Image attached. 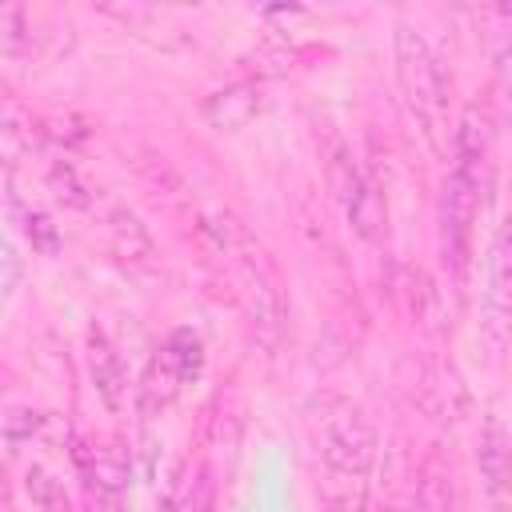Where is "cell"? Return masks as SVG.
Listing matches in <instances>:
<instances>
[{
    "label": "cell",
    "instance_id": "6da1fadb",
    "mask_svg": "<svg viewBox=\"0 0 512 512\" xmlns=\"http://www.w3.org/2000/svg\"><path fill=\"white\" fill-rule=\"evenodd\" d=\"M396 80L404 92V104L420 128V136L428 140V148L436 156L452 152V120H448V80L440 72L436 52L428 48V40L412 28L400 24L396 28Z\"/></svg>",
    "mask_w": 512,
    "mask_h": 512
},
{
    "label": "cell",
    "instance_id": "7a4b0ae2",
    "mask_svg": "<svg viewBox=\"0 0 512 512\" xmlns=\"http://www.w3.org/2000/svg\"><path fill=\"white\" fill-rule=\"evenodd\" d=\"M304 424H308L316 456L336 476L360 480L372 472V464L380 456V440H376V428L368 424V416L352 400H344L336 392H316L304 404Z\"/></svg>",
    "mask_w": 512,
    "mask_h": 512
},
{
    "label": "cell",
    "instance_id": "3957f363",
    "mask_svg": "<svg viewBox=\"0 0 512 512\" xmlns=\"http://www.w3.org/2000/svg\"><path fill=\"white\" fill-rule=\"evenodd\" d=\"M484 188H488V160L452 156V172H448L444 192H440V256L456 280L468 276L472 224H476Z\"/></svg>",
    "mask_w": 512,
    "mask_h": 512
},
{
    "label": "cell",
    "instance_id": "277c9868",
    "mask_svg": "<svg viewBox=\"0 0 512 512\" xmlns=\"http://www.w3.org/2000/svg\"><path fill=\"white\" fill-rule=\"evenodd\" d=\"M236 276H240V304H244V316H248V328L252 336L272 352L280 348L284 332H288V300H284V284H280V272L276 264L268 260V252L248 240L236 256Z\"/></svg>",
    "mask_w": 512,
    "mask_h": 512
},
{
    "label": "cell",
    "instance_id": "5b68a950",
    "mask_svg": "<svg viewBox=\"0 0 512 512\" xmlns=\"http://www.w3.org/2000/svg\"><path fill=\"white\" fill-rule=\"evenodd\" d=\"M328 180L332 192L352 224V232L368 244H380L388 236V200L380 192V184L368 176V168L356 160L352 148H336L328 160Z\"/></svg>",
    "mask_w": 512,
    "mask_h": 512
},
{
    "label": "cell",
    "instance_id": "8992f818",
    "mask_svg": "<svg viewBox=\"0 0 512 512\" xmlns=\"http://www.w3.org/2000/svg\"><path fill=\"white\" fill-rule=\"evenodd\" d=\"M104 232H108V248L112 256L128 268V272H152L160 264L156 256V240L148 236V228L140 224V216L124 204H112L104 216Z\"/></svg>",
    "mask_w": 512,
    "mask_h": 512
},
{
    "label": "cell",
    "instance_id": "52a82bcc",
    "mask_svg": "<svg viewBox=\"0 0 512 512\" xmlns=\"http://www.w3.org/2000/svg\"><path fill=\"white\" fill-rule=\"evenodd\" d=\"M396 296H400V304H404V312L412 316L416 328H424L432 336L444 332V292H440V284L432 280L428 268L404 264L396 272Z\"/></svg>",
    "mask_w": 512,
    "mask_h": 512
},
{
    "label": "cell",
    "instance_id": "ba28073f",
    "mask_svg": "<svg viewBox=\"0 0 512 512\" xmlns=\"http://www.w3.org/2000/svg\"><path fill=\"white\" fill-rule=\"evenodd\" d=\"M476 464H480V484L492 500V512H504V504H508V428L500 416H484Z\"/></svg>",
    "mask_w": 512,
    "mask_h": 512
},
{
    "label": "cell",
    "instance_id": "9c48e42d",
    "mask_svg": "<svg viewBox=\"0 0 512 512\" xmlns=\"http://www.w3.org/2000/svg\"><path fill=\"white\" fill-rule=\"evenodd\" d=\"M264 108V96H260V84L256 80H236V84H224L216 88L208 100H204V120L220 132H236V128H248Z\"/></svg>",
    "mask_w": 512,
    "mask_h": 512
},
{
    "label": "cell",
    "instance_id": "30bf717a",
    "mask_svg": "<svg viewBox=\"0 0 512 512\" xmlns=\"http://www.w3.org/2000/svg\"><path fill=\"white\" fill-rule=\"evenodd\" d=\"M88 376H92V388H96V396L116 412L120 404H124V364H120V352H116V344L108 340V332L104 328H88Z\"/></svg>",
    "mask_w": 512,
    "mask_h": 512
},
{
    "label": "cell",
    "instance_id": "8fae6325",
    "mask_svg": "<svg viewBox=\"0 0 512 512\" xmlns=\"http://www.w3.org/2000/svg\"><path fill=\"white\" fill-rule=\"evenodd\" d=\"M488 332L492 340L500 344L504 340V316H508V232L500 228L496 240H492V256H488Z\"/></svg>",
    "mask_w": 512,
    "mask_h": 512
},
{
    "label": "cell",
    "instance_id": "7c38bea8",
    "mask_svg": "<svg viewBox=\"0 0 512 512\" xmlns=\"http://www.w3.org/2000/svg\"><path fill=\"white\" fill-rule=\"evenodd\" d=\"M184 384H188L184 372H180V368L172 364V356L160 348V356L148 364V376H144L140 392H144V404H148V408H168Z\"/></svg>",
    "mask_w": 512,
    "mask_h": 512
},
{
    "label": "cell",
    "instance_id": "4fadbf2b",
    "mask_svg": "<svg viewBox=\"0 0 512 512\" xmlns=\"http://www.w3.org/2000/svg\"><path fill=\"white\" fill-rule=\"evenodd\" d=\"M36 48V28L24 4H0V56H28Z\"/></svg>",
    "mask_w": 512,
    "mask_h": 512
},
{
    "label": "cell",
    "instance_id": "5bb4252c",
    "mask_svg": "<svg viewBox=\"0 0 512 512\" xmlns=\"http://www.w3.org/2000/svg\"><path fill=\"white\" fill-rule=\"evenodd\" d=\"M24 488H28V496H32V504L40 508V512H76L72 508V496L64 492V484L48 472V468H28L24 472Z\"/></svg>",
    "mask_w": 512,
    "mask_h": 512
},
{
    "label": "cell",
    "instance_id": "9a60e30c",
    "mask_svg": "<svg viewBox=\"0 0 512 512\" xmlns=\"http://www.w3.org/2000/svg\"><path fill=\"white\" fill-rule=\"evenodd\" d=\"M48 184H52V192H56L68 208H88V204H92V188L80 180V172H76L68 160H56V164L48 168Z\"/></svg>",
    "mask_w": 512,
    "mask_h": 512
},
{
    "label": "cell",
    "instance_id": "2e32d148",
    "mask_svg": "<svg viewBox=\"0 0 512 512\" xmlns=\"http://www.w3.org/2000/svg\"><path fill=\"white\" fill-rule=\"evenodd\" d=\"M132 164H136V172H140L148 184H156L164 196H180V192H184V180L172 172V164H168L164 156H156V152L140 148V160H132Z\"/></svg>",
    "mask_w": 512,
    "mask_h": 512
},
{
    "label": "cell",
    "instance_id": "e0dca14e",
    "mask_svg": "<svg viewBox=\"0 0 512 512\" xmlns=\"http://www.w3.org/2000/svg\"><path fill=\"white\" fill-rule=\"evenodd\" d=\"M24 124H28V112H24L20 96L12 92V84H8V80H0V128L20 132Z\"/></svg>",
    "mask_w": 512,
    "mask_h": 512
},
{
    "label": "cell",
    "instance_id": "ac0fdd59",
    "mask_svg": "<svg viewBox=\"0 0 512 512\" xmlns=\"http://www.w3.org/2000/svg\"><path fill=\"white\" fill-rule=\"evenodd\" d=\"M188 512H216V484H212V472H208V468H200V476H196V484H192Z\"/></svg>",
    "mask_w": 512,
    "mask_h": 512
},
{
    "label": "cell",
    "instance_id": "d6986e66",
    "mask_svg": "<svg viewBox=\"0 0 512 512\" xmlns=\"http://www.w3.org/2000/svg\"><path fill=\"white\" fill-rule=\"evenodd\" d=\"M24 220H28V224H24V228H28V236H32L40 248H48V252H52V248H56V228H52V220H48L44 212H28Z\"/></svg>",
    "mask_w": 512,
    "mask_h": 512
}]
</instances>
